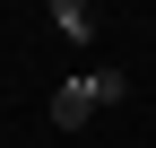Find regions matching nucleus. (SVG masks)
Here are the masks:
<instances>
[{
    "label": "nucleus",
    "mask_w": 156,
    "mask_h": 148,
    "mask_svg": "<svg viewBox=\"0 0 156 148\" xmlns=\"http://www.w3.org/2000/svg\"><path fill=\"white\" fill-rule=\"evenodd\" d=\"M87 113H104L87 79H69V87H52V122H61V131H87Z\"/></svg>",
    "instance_id": "1"
},
{
    "label": "nucleus",
    "mask_w": 156,
    "mask_h": 148,
    "mask_svg": "<svg viewBox=\"0 0 156 148\" xmlns=\"http://www.w3.org/2000/svg\"><path fill=\"white\" fill-rule=\"evenodd\" d=\"M44 9H52V26H61L69 44H87V35H95V9H87V0H44Z\"/></svg>",
    "instance_id": "2"
},
{
    "label": "nucleus",
    "mask_w": 156,
    "mask_h": 148,
    "mask_svg": "<svg viewBox=\"0 0 156 148\" xmlns=\"http://www.w3.org/2000/svg\"><path fill=\"white\" fill-rule=\"evenodd\" d=\"M87 87H95V105H122V96H130V79H122V70H95Z\"/></svg>",
    "instance_id": "3"
}]
</instances>
